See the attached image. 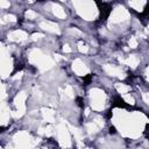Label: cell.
<instances>
[{"label": "cell", "instance_id": "6da1fadb", "mask_svg": "<svg viewBox=\"0 0 149 149\" xmlns=\"http://www.w3.org/2000/svg\"><path fill=\"white\" fill-rule=\"evenodd\" d=\"M114 121L122 135L128 137H137L141 134L147 119L140 112L128 114L125 111H116L114 113Z\"/></svg>", "mask_w": 149, "mask_h": 149}, {"label": "cell", "instance_id": "7a4b0ae2", "mask_svg": "<svg viewBox=\"0 0 149 149\" xmlns=\"http://www.w3.org/2000/svg\"><path fill=\"white\" fill-rule=\"evenodd\" d=\"M77 13L85 20H93L98 15V9L93 0H73Z\"/></svg>", "mask_w": 149, "mask_h": 149}, {"label": "cell", "instance_id": "3957f363", "mask_svg": "<svg viewBox=\"0 0 149 149\" xmlns=\"http://www.w3.org/2000/svg\"><path fill=\"white\" fill-rule=\"evenodd\" d=\"M29 61H30V63L35 64L40 69V71H47L55 65L54 59L51 57L44 55L40 49H33L30 51Z\"/></svg>", "mask_w": 149, "mask_h": 149}, {"label": "cell", "instance_id": "277c9868", "mask_svg": "<svg viewBox=\"0 0 149 149\" xmlns=\"http://www.w3.org/2000/svg\"><path fill=\"white\" fill-rule=\"evenodd\" d=\"M91 107L94 111H102L106 105V94L99 88H93L90 91Z\"/></svg>", "mask_w": 149, "mask_h": 149}, {"label": "cell", "instance_id": "5b68a950", "mask_svg": "<svg viewBox=\"0 0 149 149\" xmlns=\"http://www.w3.org/2000/svg\"><path fill=\"white\" fill-rule=\"evenodd\" d=\"M58 140L62 147H70L71 146V137H70V129L65 122H61L57 127Z\"/></svg>", "mask_w": 149, "mask_h": 149}, {"label": "cell", "instance_id": "8992f818", "mask_svg": "<svg viewBox=\"0 0 149 149\" xmlns=\"http://www.w3.org/2000/svg\"><path fill=\"white\" fill-rule=\"evenodd\" d=\"M128 17H129L128 10H127L125 7L119 6V7H116V8L112 12V14H111V16H109V24L121 23V22L128 20Z\"/></svg>", "mask_w": 149, "mask_h": 149}, {"label": "cell", "instance_id": "52a82bcc", "mask_svg": "<svg viewBox=\"0 0 149 149\" xmlns=\"http://www.w3.org/2000/svg\"><path fill=\"white\" fill-rule=\"evenodd\" d=\"M26 99H27V94L24 92H20L15 97L14 105L16 107V111L12 112V115L14 118H20V116H22L24 114V112H26V104H24L26 102Z\"/></svg>", "mask_w": 149, "mask_h": 149}, {"label": "cell", "instance_id": "ba28073f", "mask_svg": "<svg viewBox=\"0 0 149 149\" xmlns=\"http://www.w3.org/2000/svg\"><path fill=\"white\" fill-rule=\"evenodd\" d=\"M14 142L15 146L19 148H29L34 146V140L30 137V135L26 132H19L15 136H14Z\"/></svg>", "mask_w": 149, "mask_h": 149}, {"label": "cell", "instance_id": "9c48e42d", "mask_svg": "<svg viewBox=\"0 0 149 149\" xmlns=\"http://www.w3.org/2000/svg\"><path fill=\"white\" fill-rule=\"evenodd\" d=\"M12 68H13L12 61H10L9 56L7 55L5 47H2L1 48V74H2V78H6L10 73Z\"/></svg>", "mask_w": 149, "mask_h": 149}, {"label": "cell", "instance_id": "30bf717a", "mask_svg": "<svg viewBox=\"0 0 149 149\" xmlns=\"http://www.w3.org/2000/svg\"><path fill=\"white\" fill-rule=\"evenodd\" d=\"M72 70L78 76H86L90 72L88 68L85 65V63L81 59H74L73 61V63H72Z\"/></svg>", "mask_w": 149, "mask_h": 149}, {"label": "cell", "instance_id": "8fae6325", "mask_svg": "<svg viewBox=\"0 0 149 149\" xmlns=\"http://www.w3.org/2000/svg\"><path fill=\"white\" fill-rule=\"evenodd\" d=\"M104 70H105V71L107 72V74H109V76H114V77H118V78H121V79H123V78L126 77L125 72H123L120 68L114 66V65H111V64L104 65Z\"/></svg>", "mask_w": 149, "mask_h": 149}, {"label": "cell", "instance_id": "7c38bea8", "mask_svg": "<svg viewBox=\"0 0 149 149\" xmlns=\"http://www.w3.org/2000/svg\"><path fill=\"white\" fill-rule=\"evenodd\" d=\"M40 28L49 31V33H54V34H59L61 30L58 28V26L54 22H50V21H42L40 22Z\"/></svg>", "mask_w": 149, "mask_h": 149}, {"label": "cell", "instance_id": "4fadbf2b", "mask_svg": "<svg viewBox=\"0 0 149 149\" xmlns=\"http://www.w3.org/2000/svg\"><path fill=\"white\" fill-rule=\"evenodd\" d=\"M27 38H28V35L23 30H15L8 35V40L14 41V42H21V41H24Z\"/></svg>", "mask_w": 149, "mask_h": 149}, {"label": "cell", "instance_id": "5bb4252c", "mask_svg": "<svg viewBox=\"0 0 149 149\" xmlns=\"http://www.w3.org/2000/svg\"><path fill=\"white\" fill-rule=\"evenodd\" d=\"M119 61H120L121 63H123V64H126V65L133 68V69L136 68V66L139 65V63H140V59H139V57H137L136 55H130V56H128L127 58L120 57Z\"/></svg>", "mask_w": 149, "mask_h": 149}, {"label": "cell", "instance_id": "9a60e30c", "mask_svg": "<svg viewBox=\"0 0 149 149\" xmlns=\"http://www.w3.org/2000/svg\"><path fill=\"white\" fill-rule=\"evenodd\" d=\"M147 3V0H129V5L132 8H134L137 12H142L144 6Z\"/></svg>", "mask_w": 149, "mask_h": 149}, {"label": "cell", "instance_id": "2e32d148", "mask_svg": "<svg viewBox=\"0 0 149 149\" xmlns=\"http://www.w3.org/2000/svg\"><path fill=\"white\" fill-rule=\"evenodd\" d=\"M42 115H43V119L47 122H49V123H52L54 122V111L52 109L42 108Z\"/></svg>", "mask_w": 149, "mask_h": 149}, {"label": "cell", "instance_id": "e0dca14e", "mask_svg": "<svg viewBox=\"0 0 149 149\" xmlns=\"http://www.w3.org/2000/svg\"><path fill=\"white\" fill-rule=\"evenodd\" d=\"M9 119V109H7L6 105L2 102L1 105V125H6Z\"/></svg>", "mask_w": 149, "mask_h": 149}, {"label": "cell", "instance_id": "ac0fdd59", "mask_svg": "<svg viewBox=\"0 0 149 149\" xmlns=\"http://www.w3.org/2000/svg\"><path fill=\"white\" fill-rule=\"evenodd\" d=\"M52 13L57 16V17H59V19H65V12H64V9L61 7V6H58V5H52Z\"/></svg>", "mask_w": 149, "mask_h": 149}, {"label": "cell", "instance_id": "d6986e66", "mask_svg": "<svg viewBox=\"0 0 149 149\" xmlns=\"http://www.w3.org/2000/svg\"><path fill=\"white\" fill-rule=\"evenodd\" d=\"M115 88H116V91L120 93V94H126L128 91H130V87L128 86V85H126V84H121V83H119V84H115Z\"/></svg>", "mask_w": 149, "mask_h": 149}, {"label": "cell", "instance_id": "ffe728a7", "mask_svg": "<svg viewBox=\"0 0 149 149\" xmlns=\"http://www.w3.org/2000/svg\"><path fill=\"white\" fill-rule=\"evenodd\" d=\"M59 92H61L63 95H65V98H68V99H72L73 95H74V94H73V90H72V87H71L70 85H66L65 88H64V91L61 90Z\"/></svg>", "mask_w": 149, "mask_h": 149}, {"label": "cell", "instance_id": "44dd1931", "mask_svg": "<svg viewBox=\"0 0 149 149\" xmlns=\"http://www.w3.org/2000/svg\"><path fill=\"white\" fill-rule=\"evenodd\" d=\"M69 126V129H70V132L74 135V139L78 141V142H80L81 141V137H83V135H81V132L78 129V128H74V127H72L71 125H68Z\"/></svg>", "mask_w": 149, "mask_h": 149}, {"label": "cell", "instance_id": "7402d4cb", "mask_svg": "<svg viewBox=\"0 0 149 149\" xmlns=\"http://www.w3.org/2000/svg\"><path fill=\"white\" fill-rule=\"evenodd\" d=\"M86 129H87L88 133H97V132L100 129V127H99L94 121H92V122H90V123H86Z\"/></svg>", "mask_w": 149, "mask_h": 149}, {"label": "cell", "instance_id": "603a6c76", "mask_svg": "<svg viewBox=\"0 0 149 149\" xmlns=\"http://www.w3.org/2000/svg\"><path fill=\"white\" fill-rule=\"evenodd\" d=\"M123 100L127 102V104H129V105H134L135 104V100H134V98L130 95V94H123Z\"/></svg>", "mask_w": 149, "mask_h": 149}, {"label": "cell", "instance_id": "cb8c5ba5", "mask_svg": "<svg viewBox=\"0 0 149 149\" xmlns=\"http://www.w3.org/2000/svg\"><path fill=\"white\" fill-rule=\"evenodd\" d=\"M7 21H9V22H15L16 21V17L14 16V15H6L3 19H2V23H6Z\"/></svg>", "mask_w": 149, "mask_h": 149}, {"label": "cell", "instance_id": "d4e9b609", "mask_svg": "<svg viewBox=\"0 0 149 149\" xmlns=\"http://www.w3.org/2000/svg\"><path fill=\"white\" fill-rule=\"evenodd\" d=\"M36 16H37V14H36L34 10H30V9H29V10L26 12V17L29 19V20H33V19H35Z\"/></svg>", "mask_w": 149, "mask_h": 149}, {"label": "cell", "instance_id": "484cf974", "mask_svg": "<svg viewBox=\"0 0 149 149\" xmlns=\"http://www.w3.org/2000/svg\"><path fill=\"white\" fill-rule=\"evenodd\" d=\"M78 49H79V51H80V52H84V54L88 51V48H87L85 44H83L81 42H79V43H78Z\"/></svg>", "mask_w": 149, "mask_h": 149}, {"label": "cell", "instance_id": "4316f807", "mask_svg": "<svg viewBox=\"0 0 149 149\" xmlns=\"http://www.w3.org/2000/svg\"><path fill=\"white\" fill-rule=\"evenodd\" d=\"M129 47L130 48H136L137 47V40H136V37H130V40H129Z\"/></svg>", "mask_w": 149, "mask_h": 149}, {"label": "cell", "instance_id": "83f0119b", "mask_svg": "<svg viewBox=\"0 0 149 149\" xmlns=\"http://www.w3.org/2000/svg\"><path fill=\"white\" fill-rule=\"evenodd\" d=\"M93 121H94V122H95V123H97V125H98L100 128L104 126V121H102V119H101L100 116H97V118H94V119H93Z\"/></svg>", "mask_w": 149, "mask_h": 149}, {"label": "cell", "instance_id": "f1b7e54d", "mask_svg": "<svg viewBox=\"0 0 149 149\" xmlns=\"http://www.w3.org/2000/svg\"><path fill=\"white\" fill-rule=\"evenodd\" d=\"M41 37H43V34H41V33H35V34L31 35V40H33V41H37V40H40Z\"/></svg>", "mask_w": 149, "mask_h": 149}, {"label": "cell", "instance_id": "f546056e", "mask_svg": "<svg viewBox=\"0 0 149 149\" xmlns=\"http://www.w3.org/2000/svg\"><path fill=\"white\" fill-rule=\"evenodd\" d=\"M0 6L2 8H7V7H9V1H7V0H0Z\"/></svg>", "mask_w": 149, "mask_h": 149}, {"label": "cell", "instance_id": "4dcf8cb0", "mask_svg": "<svg viewBox=\"0 0 149 149\" xmlns=\"http://www.w3.org/2000/svg\"><path fill=\"white\" fill-rule=\"evenodd\" d=\"M142 98H143L144 102L149 105V93H143V94H142Z\"/></svg>", "mask_w": 149, "mask_h": 149}, {"label": "cell", "instance_id": "1f68e13d", "mask_svg": "<svg viewBox=\"0 0 149 149\" xmlns=\"http://www.w3.org/2000/svg\"><path fill=\"white\" fill-rule=\"evenodd\" d=\"M22 74H23V72H19V73H16V74L13 77V79H14V80H16V79L21 78V77H22Z\"/></svg>", "mask_w": 149, "mask_h": 149}, {"label": "cell", "instance_id": "d6a6232c", "mask_svg": "<svg viewBox=\"0 0 149 149\" xmlns=\"http://www.w3.org/2000/svg\"><path fill=\"white\" fill-rule=\"evenodd\" d=\"M63 50H64L65 52H71V48H70V47H69L68 44H65V45H64V48H63Z\"/></svg>", "mask_w": 149, "mask_h": 149}, {"label": "cell", "instance_id": "836d02e7", "mask_svg": "<svg viewBox=\"0 0 149 149\" xmlns=\"http://www.w3.org/2000/svg\"><path fill=\"white\" fill-rule=\"evenodd\" d=\"M147 78H148V80H149V66H148V70H147Z\"/></svg>", "mask_w": 149, "mask_h": 149}, {"label": "cell", "instance_id": "e575fe53", "mask_svg": "<svg viewBox=\"0 0 149 149\" xmlns=\"http://www.w3.org/2000/svg\"><path fill=\"white\" fill-rule=\"evenodd\" d=\"M28 1H30V2H31V1H33V0H28Z\"/></svg>", "mask_w": 149, "mask_h": 149}, {"label": "cell", "instance_id": "d590c367", "mask_svg": "<svg viewBox=\"0 0 149 149\" xmlns=\"http://www.w3.org/2000/svg\"><path fill=\"white\" fill-rule=\"evenodd\" d=\"M62 1H65V0H62Z\"/></svg>", "mask_w": 149, "mask_h": 149}, {"label": "cell", "instance_id": "8d00e7d4", "mask_svg": "<svg viewBox=\"0 0 149 149\" xmlns=\"http://www.w3.org/2000/svg\"><path fill=\"white\" fill-rule=\"evenodd\" d=\"M106 1H107V0H106Z\"/></svg>", "mask_w": 149, "mask_h": 149}]
</instances>
